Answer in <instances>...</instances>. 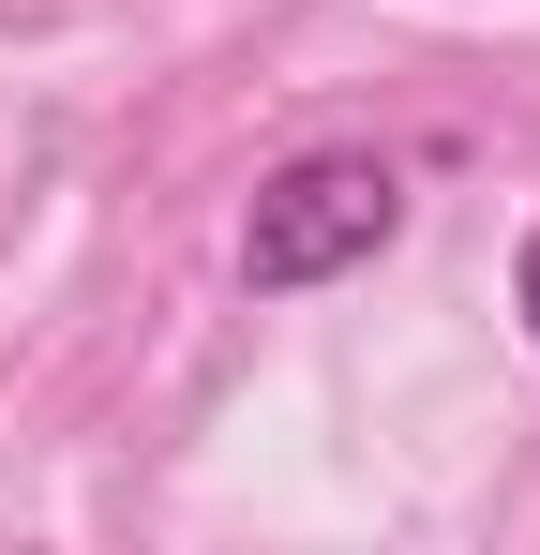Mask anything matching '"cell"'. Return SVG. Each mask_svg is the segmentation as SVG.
I'll list each match as a JSON object with an SVG mask.
<instances>
[{
	"instance_id": "obj_1",
	"label": "cell",
	"mask_w": 540,
	"mask_h": 555,
	"mask_svg": "<svg viewBox=\"0 0 540 555\" xmlns=\"http://www.w3.org/2000/svg\"><path fill=\"white\" fill-rule=\"evenodd\" d=\"M390 225H406V166H390V151H300V166H270L256 210H241V285L300 300V285L390 256Z\"/></svg>"
},
{
	"instance_id": "obj_2",
	"label": "cell",
	"mask_w": 540,
	"mask_h": 555,
	"mask_svg": "<svg viewBox=\"0 0 540 555\" xmlns=\"http://www.w3.org/2000/svg\"><path fill=\"white\" fill-rule=\"evenodd\" d=\"M511 300H526V331H540V241H526V271H511Z\"/></svg>"
}]
</instances>
